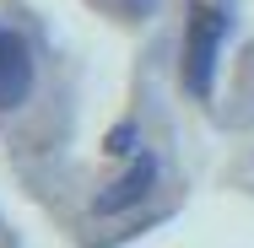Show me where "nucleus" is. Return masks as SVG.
<instances>
[{"label": "nucleus", "instance_id": "4", "mask_svg": "<svg viewBox=\"0 0 254 248\" xmlns=\"http://www.w3.org/2000/svg\"><path fill=\"white\" fill-rule=\"evenodd\" d=\"M130 141H135V130H130V124H119V130L108 135V151H130Z\"/></svg>", "mask_w": 254, "mask_h": 248}, {"label": "nucleus", "instance_id": "1", "mask_svg": "<svg viewBox=\"0 0 254 248\" xmlns=\"http://www.w3.org/2000/svg\"><path fill=\"white\" fill-rule=\"evenodd\" d=\"M216 54H222V16H216L211 5H195L190 33H184V87H190L195 98H211Z\"/></svg>", "mask_w": 254, "mask_h": 248}, {"label": "nucleus", "instance_id": "3", "mask_svg": "<svg viewBox=\"0 0 254 248\" xmlns=\"http://www.w3.org/2000/svg\"><path fill=\"white\" fill-rule=\"evenodd\" d=\"M152 178H157V162L152 156H141L108 195H98V216H114V210H130L135 199H146V189H152Z\"/></svg>", "mask_w": 254, "mask_h": 248}, {"label": "nucleus", "instance_id": "2", "mask_svg": "<svg viewBox=\"0 0 254 248\" xmlns=\"http://www.w3.org/2000/svg\"><path fill=\"white\" fill-rule=\"evenodd\" d=\"M27 92H33V54L16 33H0V108H16Z\"/></svg>", "mask_w": 254, "mask_h": 248}]
</instances>
